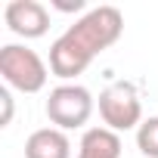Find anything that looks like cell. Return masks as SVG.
I'll list each match as a JSON object with an SVG mask.
<instances>
[{"mask_svg":"<svg viewBox=\"0 0 158 158\" xmlns=\"http://www.w3.org/2000/svg\"><path fill=\"white\" fill-rule=\"evenodd\" d=\"M77 158H121V136L109 127H90L81 136Z\"/></svg>","mask_w":158,"mask_h":158,"instance_id":"cell-7","label":"cell"},{"mask_svg":"<svg viewBox=\"0 0 158 158\" xmlns=\"http://www.w3.org/2000/svg\"><path fill=\"white\" fill-rule=\"evenodd\" d=\"M25 158H71V143L59 127H40L25 139Z\"/></svg>","mask_w":158,"mask_h":158,"instance_id":"cell-6","label":"cell"},{"mask_svg":"<svg viewBox=\"0 0 158 158\" xmlns=\"http://www.w3.org/2000/svg\"><path fill=\"white\" fill-rule=\"evenodd\" d=\"M124 31V16L115 6H96L81 16L50 47V71L62 81L77 77L99 53H106Z\"/></svg>","mask_w":158,"mask_h":158,"instance_id":"cell-1","label":"cell"},{"mask_svg":"<svg viewBox=\"0 0 158 158\" xmlns=\"http://www.w3.org/2000/svg\"><path fill=\"white\" fill-rule=\"evenodd\" d=\"M44 112H47V118L59 130H74V127H84L90 121V115H93V96L81 84H59V87L50 90Z\"/></svg>","mask_w":158,"mask_h":158,"instance_id":"cell-4","label":"cell"},{"mask_svg":"<svg viewBox=\"0 0 158 158\" xmlns=\"http://www.w3.org/2000/svg\"><path fill=\"white\" fill-rule=\"evenodd\" d=\"M0 106H3V118H0V127H6L13 121V96L6 87H0Z\"/></svg>","mask_w":158,"mask_h":158,"instance_id":"cell-9","label":"cell"},{"mask_svg":"<svg viewBox=\"0 0 158 158\" xmlns=\"http://www.w3.org/2000/svg\"><path fill=\"white\" fill-rule=\"evenodd\" d=\"M53 6L62 13H81L84 10V0H53Z\"/></svg>","mask_w":158,"mask_h":158,"instance_id":"cell-10","label":"cell"},{"mask_svg":"<svg viewBox=\"0 0 158 158\" xmlns=\"http://www.w3.org/2000/svg\"><path fill=\"white\" fill-rule=\"evenodd\" d=\"M99 118L109 130H130L143 124V102L139 90L130 81H115L99 93Z\"/></svg>","mask_w":158,"mask_h":158,"instance_id":"cell-3","label":"cell"},{"mask_svg":"<svg viewBox=\"0 0 158 158\" xmlns=\"http://www.w3.org/2000/svg\"><path fill=\"white\" fill-rule=\"evenodd\" d=\"M136 149L146 158H158V115L143 118V124L136 127Z\"/></svg>","mask_w":158,"mask_h":158,"instance_id":"cell-8","label":"cell"},{"mask_svg":"<svg viewBox=\"0 0 158 158\" xmlns=\"http://www.w3.org/2000/svg\"><path fill=\"white\" fill-rule=\"evenodd\" d=\"M3 19H6L10 31L25 37V40L44 37L47 28H50V13L37 0H10L6 10H3Z\"/></svg>","mask_w":158,"mask_h":158,"instance_id":"cell-5","label":"cell"},{"mask_svg":"<svg viewBox=\"0 0 158 158\" xmlns=\"http://www.w3.org/2000/svg\"><path fill=\"white\" fill-rule=\"evenodd\" d=\"M0 74L10 87H16L22 93H40L47 87L50 68L31 47L6 44V47H0Z\"/></svg>","mask_w":158,"mask_h":158,"instance_id":"cell-2","label":"cell"}]
</instances>
